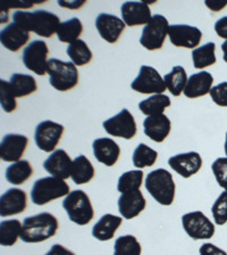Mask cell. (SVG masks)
Returning a JSON list of instances; mask_svg holds the SVG:
<instances>
[{
    "mask_svg": "<svg viewBox=\"0 0 227 255\" xmlns=\"http://www.w3.org/2000/svg\"><path fill=\"white\" fill-rule=\"evenodd\" d=\"M199 253H200V255H227L225 251L221 250L216 245L210 244V243L202 245L199 250Z\"/></svg>",
    "mask_w": 227,
    "mask_h": 255,
    "instance_id": "cell-42",
    "label": "cell"
},
{
    "mask_svg": "<svg viewBox=\"0 0 227 255\" xmlns=\"http://www.w3.org/2000/svg\"><path fill=\"white\" fill-rule=\"evenodd\" d=\"M83 32V24L77 17H73L69 21L63 22L57 30V37L61 42L73 43L78 40Z\"/></svg>",
    "mask_w": 227,
    "mask_h": 255,
    "instance_id": "cell-31",
    "label": "cell"
},
{
    "mask_svg": "<svg viewBox=\"0 0 227 255\" xmlns=\"http://www.w3.org/2000/svg\"><path fill=\"white\" fill-rule=\"evenodd\" d=\"M106 132L113 137L124 138L126 140L133 139L137 134V123L129 110H122L117 115L106 120L102 123Z\"/></svg>",
    "mask_w": 227,
    "mask_h": 255,
    "instance_id": "cell-10",
    "label": "cell"
},
{
    "mask_svg": "<svg viewBox=\"0 0 227 255\" xmlns=\"http://www.w3.org/2000/svg\"><path fill=\"white\" fill-rule=\"evenodd\" d=\"M225 190H226V191H227V188H226V189H225Z\"/></svg>",
    "mask_w": 227,
    "mask_h": 255,
    "instance_id": "cell-49",
    "label": "cell"
},
{
    "mask_svg": "<svg viewBox=\"0 0 227 255\" xmlns=\"http://www.w3.org/2000/svg\"><path fill=\"white\" fill-rule=\"evenodd\" d=\"M146 188L159 204L169 206L175 198V186L173 175L165 169H158L150 172L146 178Z\"/></svg>",
    "mask_w": 227,
    "mask_h": 255,
    "instance_id": "cell-3",
    "label": "cell"
},
{
    "mask_svg": "<svg viewBox=\"0 0 227 255\" xmlns=\"http://www.w3.org/2000/svg\"><path fill=\"white\" fill-rule=\"evenodd\" d=\"M49 82L58 91H69L77 86L78 71L76 65L71 62H63L57 58H50L48 62Z\"/></svg>",
    "mask_w": 227,
    "mask_h": 255,
    "instance_id": "cell-5",
    "label": "cell"
},
{
    "mask_svg": "<svg viewBox=\"0 0 227 255\" xmlns=\"http://www.w3.org/2000/svg\"><path fill=\"white\" fill-rule=\"evenodd\" d=\"M46 255H75V254L72 252V251L67 250L66 247H64L63 245L55 244Z\"/></svg>",
    "mask_w": 227,
    "mask_h": 255,
    "instance_id": "cell-44",
    "label": "cell"
},
{
    "mask_svg": "<svg viewBox=\"0 0 227 255\" xmlns=\"http://www.w3.org/2000/svg\"><path fill=\"white\" fill-rule=\"evenodd\" d=\"M168 164L175 172L186 179L200 171L202 166V158L197 151H189V153L172 156L168 159Z\"/></svg>",
    "mask_w": 227,
    "mask_h": 255,
    "instance_id": "cell-15",
    "label": "cell"
},
{
    "mask_svg": "<svg viewBox=\"0 0 227 255\" xmlns=\"http://www.w3.org/2000/svg\"><path fill=\"white\" fill-rule=\"evenodd\" d=\"M67 55L70 56L74 65L83 66L86 65L92 59V51L90 50L89 46L86 45L85 41L78 39L76 41L71 43L66 49Z\"/></svg>",
    "mask_w": 227,
    "mask_h": 255,
    "instance_id": "cell-34",
    "label": "cell"
},
{
    "mask_svg": "<svg viewBox=\"0 0 227 255\" xmlns=\"http://www.w3.org/2000/svg\"><path fill=\"white\" fill-rule=\"evenodd\" d=\"M216 45L214 42H208L206 45L198 47L192 50V59L193 66L196 69H205V67L212 66L216 63Z\"/></svg>",
    "mask_w": 227,
    "mask_h": 255,
    "instance_id": "cell-32",
    "label": "cell"
},
{
    "mask_svg": "<svg viewBox=\"0 0 227 255\" xmlns=\"http://www.w3.org/2000/svg\"><path fill=\"white\" fill-rule=\"evenodd\" d=\"M188 80L186 72L182 66H174L172 72L166 74L164 78L166 87L175 97H178L184 91Z\"/></svg>",
    "mask_w": 227,
    "mask_h": 255,
    "instance_id": "cell-30",
    "label": "cell"
},
{
    "mask_svg": "<svg viewBox=\"0 0 227 255\" xmlns=\"http://www.w3.org/2000/svg\"><path fill=\"white\" fill-rule=\"evenodd\" d=\"M29 139L23 134L9 133L2 138L0 143V158L5 162H18L25 153Z\"/></svg>",
    "mask_w": 227,
    "mask_h": 255,
    "instance_id": "cell-14",
    "label": "cell"
},
{
    "mask_svg": "<svg viewBox=\"0 0 227 255\" xmlns=\"http://www.w3.org/2000/svg\"><path fill=\"white\" fill-rule=\"evenodd\" d=\"M142 247L132 235H126L116 239L114 245V255H141Z\"/></svg>",
    "mask_w": 227,
    "mask_h": 255,
    "instance_id": "cell-36",
    "label": "cell"
},
{
    "mask_svg": "<svg viewBox=\"0 0 227 255\" xmlns=\"http://www.w3.org/2000/svg\"><path fill=\"white\" fill-rule=\"evenodd\" d=\"M213 173L222 188H227V157L217 158L212 164Z\"/></svg>",
    "mask_w": 227,
    "mask_h": 255,
    "instance_id": "cell-40",
    "label": "cell"
},
{
    "mask_svg": "<svg viewBox=\"0 0 227 255\" xmlns=\"http://www.w3.org/2000/svg\"><path fill=\"white\" fill-rule=\"evenodd\" d=\"M222 50L223 54H224L223 55V58H224V61L227 63V40L222 45Z\"/></svg>",
    "mask_w": 227,
    "mask_h": 255,
    "instance_id": "cell-47",
    "label": "cell"
},
{
    "mask_svg": "<svg viewBox=\"0 0 227 255\" xmlns=\"http://www.w3.org/2000/svg\"><path fill=\"white\" fill-rule=\"evenodd\" d=\"M13 22L29 32H34L40 37L50 38L61 25V19L50 11L39 9L35 11L17 10L13 14Z\"/></svg>",
    "mask_w": 227,
    "mask_h": 255,
    "instance_id": "cell-1",
    "label": "cell"
},
{
    "mask_svg": "<svg viewBox=\"0 0 227 255\" xmlns=\"http://www.w3.org/2000/svg\"><path fill=\"white\" fill-rule=\"evenodd\" d=\"M95 27L103 40L109 43H116L125 30V23L117 16L102 13L95 19Z\"/></svg>",
    "mask_w": 227,
    "mask_h": 255,
    "instance_id": "cell-16",
    "label": "cell"
},
{
    "mask_svg": "<svg viewBox=\"0 0 227 255\" xmlns=\"http://www.w3.org/2000/svg\"><path fill=\"white\" fill-rule=\"evenodd\" d=\"M94 174L95 170L92 163L84 155H79L74 159L71 178L76 185H84L90 182L94 178Z\"/></svg>",
    "mask_w": 227,
    "mask_h": 255,
    "instance_id": "cell-26",
    "label": "cell"
},
{
    "mask_svg": "<svg viewBox=\"0 0 227 255\" xmlns=\"http://www.w3.org/2000/svg\"><path fill=\"white\" fill-rule=\"evenodd\" d=\"M63 207L72 222L78 226L90 223L94 217V211L90 197L83 190H74L65 197Z\"/></svg>",
    "mask_w": 227,
    "mask_h": 255,
    "instance_id": "cell-6",
    "label": "cell"
},
{
    "mask_svg": "<svg viewBox=\"0 0 227 255\" xmlns=\"http://www.w3.org/2000/svg\"><path fill=\"white\" fill-rule=\"evenodd\" d=\"M48 54L49 49L45 41L35 40L25 47L23 50V63L27 70L34 72L38 75H45L48 71Z\"/></svg>",
    "mask_w": 227,
    "mask_h": 255,
    "instance_id": "cell-8",
    "label": "cell"
},
{
    "mask_svg": "<svg viewBox=\"0 0 227 255\" xmlns=\"http://www.w3.org/2000/svg\"><path fill=\"white\" fill-rule=\"evenodd\" d=\"M23 225L18 220H5L0 223V244L1 246H13L21 238Z\"/></svg>",
    "mask_w": 227,
    "mask_h": 255,
    "instance_id": "cell-33",
    "label": "cell"
},
{
    "mask_svg": "<svg viewBox=\"0 0 227 255\" xmlns=\"http://www.w3.org/2000/svg\"><path fill=\"white\" fill-rule=\"evenodd\" d=\"M92 148L97 161L106 166H114L121 156V147L111 138L95 139L92 143Z\"/></svg>",
    "mask_w": 227,
    "mask_h": 255,
    "instance_id": "cell-20",
    "label": "cell"
},
{
    "mask_svg": "<svg viewBox=\"0 0 227 255\" xmlns=\"http://www.w3.org/2000/svg\"><path fill=\"white\" fill-rule=\"evenodd\" d=\"M185 233L193 239H210L215 235V226L201 211L186 213L182 217Z\"/></svg>",
    "mask_w": 227,
    "mask_h": 255,
    "instance_id": "cell-12",
    "label": "cell"
},
{
    "mask_svg": "<svg viewBox=\"0 0 227 255\" xmlns=\"http://www.w3.org/2000/svg\"><path fill=\"white\" fill-rule=\"evenodd\" d=\"M10 86L16 98L25 97L37 91L38 86L35 79L29 74L14 73L10 78Z\"/></svg>",
    "mask_w": 227,
    "mask_h": 255,
    "instance_id": "cell-28",
    "label": "cell"
},
{
    "mask_svg": "<svg viewBox=\"0 0 227 255\" xmlns=\"http://www.w3.org/2000/svg\"><path fill=\"white\" fill-rule=\"evenodd\" d=\"M0 103H1L2 110L6 113H11L17 107L16 97L13 89H11L10 82H7L5 80H0Z\"/></svg>",
    "mask_w": 227,
    "mask_h": 255,
    "instance_id": "cell-38",
    "label": "cell"
},
{
    "mask_svg": "<svg viewBox=\"0 0 227 255\" xmlns=\"http://www.w3.org/2000/svg\"><path fill=\"white\" fill-rule=\"evenodd\" d=\"M123 219L113 214H105L92 228V236L100 242L110 241L114 238L117 229L121 227Z\"/></svg>",
    "mask_w": 227,
    "mask_h": 255,
    "instance_id": "cell-25",
    "label": "cell"
},
{
    "mask_svg": "<svg viewBox=\"0 0 227 255\" xmlns=\"http://www.w3.org/2000/svg\"><path fill=\"white\" fill-rule=\"evenodd\" d=\"M59 223L51 213H40L24 219L21 239L24 243H41L57 234Z\"/></svg>",
    "mask_w": 227,
    "mask_h": 255,
    "instance_id": "cell-2",
    "label": "cell"
},
{
    "mask_svg": "<svg viewBox=\"0 0 227 255\" xmlns=\"http://www.w3.org/2000/svg\"><path fill=\"white\" fill-rule=\"evenodd\" d=\"M205 3L207 7H209L212 10L220 11L222 8H224L227 5V1H209V0H207Z\"/></svg>",
    "mask_w": 227,
    "mask_h": 255,
    "instance_id": "cell-46",
    "label": "cell"
},
{
    "mask_svg": "<svg viewBox=\"0 0 227 255\" xmlns=\"http://www.w3.org/2000/svg\"><path fill=\"white\" fill-rule=\"evenodd\" d=\"M27 196L25 191L18 188L8 189L0 197V215L2 218L19 214L25 211Z\"/></svg>",
    "mask_w": 227,
    "mask_h": 255,
    "instance_id": "cell-18",
    "label": "cell"
},
{
    "mask_svg": "<svg viewBox=\"0 0 227 255\" xmlns=\"http://www.w3.org/2000/svg\"><path fill=\"white\" fill-rule=\"evenodd\" d=\"M123 21L129 26H138L148 24L152 16L148 3L145 1H127L121 8Z\"/></svg>",
    "mask_w": 227,
    "mask_h": 255,
    "instance_id": "cell-17",
    "label": "cell"
},
{
    "mask_svg": "<svg viewBox=\"0 0 227 255\" xmlns=\"http://www.w3.org/2000/svg\"><path fill=\"white\" fill-rule=\"evenodd\" d=\"M70 194V186L65 180L55 177L41 178L34 182L31 189V199L35 205H46Z\"/></svg>",
    "mask_w": 227,
    "mask_h": 255,
    "instance_id": "cell-4",
    "label": "cell"
},
{
    "mask_svg": "<svg viewBox=\"0 0 227 255\" xmlns=\"http://www.w3.org/2000/svg\"><path fill=\"white\" fill-rule=\"evenodd\" d=\"M225 154L227 156V132H226V140H225Z\"/></svg>",
    "mask_w": 227,
    "mask_h": 255,
    "instance_id": "cell-48",
    "label": "cell"
},
{
    "mask_svg": "<svg viewBox=\"0 0 227 255\" xmlns=\"http://www.w3.org/2000/svg\"><path fill=\"white\" fill-rule=\"evenodd\" d=\"M170 99L168 96L164 94L161 95H153L150 96L149 98L140 102L139 104V109L143 114L147 117H152V115L164 114V111L167 107L170 106Z\"/></svg>",
    "mask_w": 227,
    "mask_h": 255,
    "instance_id": "cell-29",
    "label": "cell"
},
{
    "mask_svg": "<svg viewBox=\"0 0 227 255\" xmlns=\"http://www.w3.org/2000/svg\"><path fill=\"white\" fill-rule=\"evenodd\" d=\"M169 25L165 16L153 15L142 31L140 43L148 50L160 49L168 34Z\"/></svg>",
    "mask_w": 227,
    "mask_h": 255,
    "instance_id": "cell-7",
    "label": "cell"
},
{
    "mask_svg": "<svg viewBox=\"0 0 227 255\" xmlns=\"http://www.w3.org/2000/svg\"><path fill=\"white\" fill-rule=\"evenodd\" d=\"M212 212L215 223L218 226H223L227 222V191L220 195L212 207Z\"/></svg>",
    "mask_w": 227,
    "mask_h": 255,
    "instance_id": "cell-39",
    "label": "cell"
},
{
    "mask_svg": "<svg viewBox=\"0 0 227 255\" xmlns=\"http://www.w3.org/2000/svg\"><path fill=\"white\" fill-rule=\"evenodd\" d=\"M6 180L11 185H23L26 182L33 174V167L26 159L15 162L9 165L6 170Z\"/></svg>",
    "mask_w": 227,
    "mask_h": 255,
    "instance_id": "cell-27",
    "label": "cell"
},
{
    "mask_svg": "<svg viewBox=\"0 0 227 255\" xmlns=\"http://www.w3.org/2000/svg\"><path fill=\"white\" fill-rule=\"evenodd\" d=\"M64 126L54 121H43L35 128L34 140L38 148L46 153L54 151L64 133Z\"/></svg>",
    "mask_w": 227,
    "mask_h": 255,
    "instance_id": "cell-11",
    "label": "cell"
},
{
    "mask_svg": "<svg viewBox=\"0 0 227 255\" xmlns=\"http://www.w3.org/2000/svg\"><path fill=\"white\" fill-rule=\"evenodd\" d=\"M143 181V172L142 170L127 171L123 173L118 179L117 190L119 193L125 194L131 191L140 190Z\"/></svg>",
    "mask_w": 227,
    "mask_h": 255,
    "instance_id": "cell-35",
    "label": "cell"
},
{
    "mask_svg": "<svg viewBox=\"0 0 227 255\" xmlns=\"http://www.w3.org/2000/svg\"><path fill=\"white\" fill-rule=\"evenodd\" d=\"M131 88L140 94L161 95L165 93L166 85L156 69L151 66L142 65L138 78L131 83Z\"/></svg>",
    "mask_w": 227,
    "mask_h": 255,
    "instance_id": "cell-9",
    "label": "cell"
},
{
    "mask_svg": "<svg viewBox=\"0 0 227 255\" xmlns=\"http://www.w3.org/2000/svg\"><path fill=\"white\" fill-rule=\"evenodd\" d=\"M158 158V153L150 148L146 143H140L133 153V164L138 169H143L147 166H152Z\"/></svg>",
    "mask_w": 227,
    "mask_h": 255,
    "instance_id": "cell-37",
    "label": "cell"
},
{
    "mask_svg": "<svg viewBox=\"0 0 227 255\" xmlns=\"http://www.w3.org/2000/svg\"><path fill=\"white\" fill-rule=\"evenodd\" d=\"M84 3V0H81V1H64V0L58 1L59 6L64 8H69V9H78V8H81Z\"/></svg>",
    "mask_w": 227,
    "mask_h": 255,
    "instance_id": "cell-45",
    "label": "cell"
},
{
    "mask_svg": "<svg viewBox=\"0 0 227 255\" xmlns=\"http://www.w3.org/2000/svg\"><path fill=\"white\" fill-rule=\"evenodd\" d=\"M147 201L140 190L122 194L118 198V211L126 220L138 217L145 211Z\"/></svg>",
    "mask_w": 227,
    "mask_h": 255,
    "instance_id": "cell-21",
    "label": "cell"
},
{
    "mask_svg": "<svg viewBox=\"0 0 227 255\" xmlns=\"http://www.w3.org/2000/svg\"><path fill=\"white\" fill-rule=\"evenodd\" d=\"M168 35L170 42L174 46L196 49V47L201 41L202 32L196 26L174 24V25H169Z\"/></svg>",
    "mask_w": 227,
    "mask_h": 255,
    "instance_id": "cell-13",
    "label": "cell"
},
{
    "mask_svg": "<svg viewBox=\"0 0 227 255\" xmlns=\"http://www.w3.org/2000/svg\"><path fill=\"white\" fill-rule=\"evenodd\" d=\"M43 167L53 177L65 180L72 175L73 161L65 150L57 149L43 162Z\"/></svg>",
    "mask_w": 227,
    "mask_h": 255,
    "instance_id": "cell-19",
    "label": "cell"
},
{
    "mask_svg": "<svg viewBox=\"0 0 227 255\" xmlns=\"http://www.w3.org/2000/svg\"><path fill=\"white\" fill-rule=\"evenodd\" d=\"M210 97L218 106L227 107V81L213 87L210 90Z\"/></svg>",
    "mask_w": 227,
    "mask_h": 255,
    "instance_id": "cell-41",
    "label": "cell"
},
{
    "mask_svg": "<svg viewBox=\"0 0 227 255\" xmlns=\"http://www.w3.org/2000/svg\"><path fill=\"white\" fill-rule=\"evenodd\" d=\"M146 135L156 142H162L168 137L172 129L170 120L165 114H158L148 117L143 122Z\"/></svg>",
    "mask_w": 227,
    "mask_h": 255,
    "instance_id": "cell-22",
    "label": "cell"
},
{
    "mask_svg": "<svg viewBox=\"0 0 227 255\" xmlns=\"http://www.w3.org/2000/svg\"><path fill=\"white\" fill-rule=\"evenodd\" d=\"M214 78L209 72L202 71L192 74L188 80L186 87L183 93L188 98H199L207 94H210L213 88Z\"/></svg>",
    "mask_w": 227,
    "mask_h": 255,
    "instance_id": "cell-24",
    "label": "cell"
},
{
    "mask_svg": "<svg viewBox=\"0 0 227 255\" xmlns=\"http://www.w3.org/2000/svg\"><path fill=\"white\" fill-rule=\"evenodd\" d=\"M215 31L218 37L227 40V16H224L215 23Z\"/></svg>",
    "mask_w": 227,
    "mask_h": 255,
    "instance_id": "cell-43",
    "label": "cell"
},
{
    "mask_svg": "<svg viewBox=\"0 0 227 255\" xmlns=\"http://www.w3.org/2000/svg\"><path fill=\"white\" fill-rule=\"evenodd\" d=\"M30 39V32L23 29L16 23H10L0 33V41L6 49L10 51H18Z\"/></svg>",
    "mask_w": 227,
    "mask_h": 255,
    "instance_id": "cell-23",
    "label": "cell"
}]
</instances>
